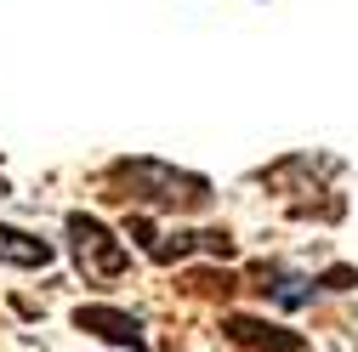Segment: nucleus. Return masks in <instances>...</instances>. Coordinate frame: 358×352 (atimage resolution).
Instances as JSON below:
<instances>
[{"label":"nucleus","mask_w":358,"mask_h":352,"mask_svg":"<svg viewBox=\"0 0 358 352\" xmlns=\"http://www.w3.org/2000/svg\"><path fill=\"white\" fill-rule=\"evenodd\" d=\"M108 188H114V199H125V205L176 210V216H194V210H205V205L216 199L205 176L176 170V165H165V159H114V165H108Z\"/></svg>","instance_id":"obj_1"},{"label":"nucleus","mask_w":358,"mask_h":352,"mask_svg":"<svg viewBox=\"0 0 358 352\" xmlns=\"http://www.w3.org/2000/svg\"><path fill=\"white\" fill-rule=\"evenodd\" d=\"M69 239H74L80 267H85V273H97V279H120V273L131 267L125 244L97 222V216H85V210H69Z\"/></svg>","instance_id":"obj_2"},{"label":"nucleus","mask_w":358,"mask_h":352,"mask_svg":"<svg viewBox=\"0 0 358 352\" xmlns=\"http://www.w3.org/2000/svg\"><path fill=\"white\" fill-rule=\"evenodd\" d=\"M74 330L97 335V341H108V346H131V352H143V346H148L143 318H137V313H120V307H103V301L74 307Z\"/></svg>","instance_id":"obj_3"},{"label":"nucleus","mask_w":358,"mask_h":352,"mask_svg":"<svg viewBox=\"0 0 358 352\" xmlns=\"http://www.w3.org/2000/svg\"><path fill=\"white\" fill-rule=\"evenodd\" d=\"M222 335L245 352H307L301 330H285V324H267V318H245V313H228L222 318Z\"/></svg>","instance_id":"obj_4"},{"label":"nucleus","mask_w":358,"mask_h":352,"mask_svg":"<svg viewBox=\"0 0 358 352\" xmlns=\"http://www.w3.org/2000/svg\"><path fill=\"white\" fill-rule=\"evenodd\" d=\"M250 290H262L273 307H285V313H296V307H307L313 301V290H319V279H301V273H290V267H279V261H262L256 267V284Z\"/></svg>","instance_id":"obj_5"},{"label":"nucleus","mask_w":358,"mask_h":352,"mask_svg":"<svg viewBox=\"0 0 358 352\" xmlns=\"http://www.w3.org/2000/svg\"><path fill=\"white\" fill-rule=\"evenodd\" d=\"M0 261H12V267H52L57 250H52L46 239H34V233H23V228H6V222H0Z\"/></svg>","instance_id":"obj_6"},{"label":"nucleus","mask_w":358,"mask_h":352,"mask_svg":"<svg viewBox=\"0 0 358 352\" xmlns=\"http://www.w3.org/2000/svg\"><path fill=\"white\" fill-rule=\"evenodd\" d=\"M188 284H194V290H199V295H216V290H222V295H228V290H234V284H239V279H234V273H222V279H216V273H194V279H188Z\"/></svg>","instance_id":"obj_7"},{"label":"nucleus","mask_w":358,"mask_h":352,"mask_svg":"<svg viewBox=\"0 0 358 352\" xmlns=\"http://www.w3.org/2000/svg\"><path fill=\"white\" fill-rule=\"evenodd\" d=\"M352 284H358L352 267H324V273H319V290H352Z\"/></svg>","instance_id":"obj_8"}]
</instances>
